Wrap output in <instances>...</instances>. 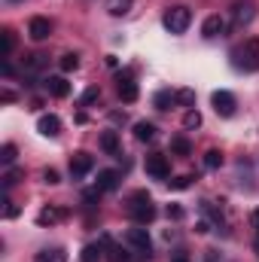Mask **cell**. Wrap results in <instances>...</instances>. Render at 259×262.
Here are the masks:
<instances>
[{
	"label": "cell",
	"mask_w": 259,
	"mask_h": 262,
	"mask_svg": "<svg viewBox=\"0 0 259 262\" xmlns=\"http://www.w3.org/2000/svg\"><path fill=\"white\" fill-rule=\"evenodd\" d=\"M104 259V250L98 247V244H89L85 250H82V262H101Z\"/></svg>",
	"instance_id": "4316f807"
},
{
	"label": "cell",
	"mask_w": 259,
	"mask_h": 262,
	"mask_svg": "<svg viewBox=\"0 0 259 262\" xmlns=\"http://www.w3.org/2000/svg\"><path fill=\"white\" fill-rule=\"evenodd\" d=\"M153 104H156V110H171V107L177 104V92H168V89H162V92H156Z\"/></svg>",
	"instance_id": "9a60e30c"
},
{
	"label": "cell",
	"mask_w": 259,
	"mask_h": 262,
	"mask_svg": "<svg viewBox=\"0 0 259 262\" xmlns=\"http://www.w3.org/2000/svg\"><path fill=\"white\" fill-rule=\"evenodd\" d=\"M226 34V18L223 15H207L204 18V25H201V37H207V40H217V37H223Z\"/></svg>",
	"instance_id": "8fae6325"
},
{
	"label": "cell",
	"mask_w": 259,
	"mask_h": 262,
	"mask_svg": "<svg viewBox=\"0 0 259 262\" xmlns=\"http://www.w3.org/2000/svg\"><path fill=\"white\" fill-rule=\"evenodd\" d=\"M171 152L174 156H189L192 152V143L186 137H171Z\"/></svg>",
	"instance_id": "7402d4cb"
},
{
	"label": "cell",
	"mask_w": 259,
	"mask_h": 262,
	"mask_svg": "<svg viewBox=\"0 0 259 262\" xmlns=\"http://www.w3.org/2000/svg\"><path fill=\"white\" fill-rule=\"evenodd\" d=\"M15 156H18L15 143H3V146H0V165H6V168H9V165L15 162Z\"/></svg>",
	"instance_id": "cb8c5ba5"
},
{
	"label": "cell",
	"mask_w": 259,
	"mask_h": 262,
	"mask_svg": "<svg viewBox=\"0 0 259 262\" xmlns=\"http://www.w3.org/2000/svg\"><path fill=\"white\" fill-rule=\"evenodd\" d=\"M37 131H40L43 137H58V134H61V119H58L55 113H43V116L37 119Z\"/></svg>",
	"instance_id": "7c38bea8"
},
{
	"label": "cell",
	"mask_w": 259,
	"mask_h": 262,
	"mask_svg": "<svg viewBox=\"0 0 259 262\" xmlns=\"http://www.w3.org/2000/svg\"><path fill=\"white\" fill-rule=\"evenodd\" d=\"M134 137H137L140 143H149V140L156 137V125H153V122H134Z\"/></svg>",
	"instance_id": "ac0fdd59"
},
{
	"label": "cell",
	"mask_w": 259,
	"mask_h": 262,
	"mask_svg": "<svg viewBox=\"0 0 259 262\" xmlns=\"http://www.w3.org/2000/svg\"><path fill=\"white\" fill-rule=\"evenodd\" d=\"M177 104H180V107H192L195 104V92L192 89H180V92H177Z\"/></svg>",
	"instance_id": "1f68e13d"
},
{
	"label": "cell",
	"mask_w": 259,
	"mask_h": 262,
	"mask_svg": "<svg viewBox=\"0 0 259 262\" xmlns=\"http://www.w3.org/2000/svg\"><path fill=\"white\" fill-rule=\"evenodd\" d=\"M195 232H198V235H207V232H210V223H204V220H201V223L195 226Z\"/></svg>",
	"instance_id": "74e56055"
},
{
	"label": "cell",
	"mask_w": 259,
	"mask_h": 262,
	"mask_svg": "<svg viewBox=\"0 0 259 262\" xmlns=\"http://www.w3.org/2000/svg\"><path fill=\"white\" fill-rule=\"evenodd\" d=\"M21 177H25V171H21V168H9V171L3 174V186L9 189V186H15V183H18Z\"/></svg>",
	"instance_id": "83f0119b"
},
{
	"label": "cell",
	"mask_w": 259,
	"mask_h": 262,
	"mask_svg": "<svg viewBox=\"0 0 259 262\" xmlns=\"http://www.w3.org/2000/svg\"><path fill=\"white\" fill-rule=\"evenodd\" d=\"M253 15H256L253 3H247V0H235V3H232V18H235V25H238V28L250 25V21H253Z\"/></svg>",
	"instance_id": "30bf717a"
},
{
	"label": "cell",
	"mask_w": 259,
	"mask_h": 262,
	"mask_svg": "<svg viewBox=\"0 0 259 262\" xmlns=\"http://www.w3.org/2000/svg\"><path fill=\"white\" fill-rule=\"evenodd\" d=\"M12 46H15V34H12V31H3V49H0V58H9Z\"/></svg>",
	"instance_id": "f546056e"
},
{
	"label": "cell",
	"mask_w": 259,
	"mask_h": 262,
	"mask_svg": "<svg viewBox=\"0 0 259 262\" xmlns=\"http://www.w3.org/2000/svg\"><path fill=\"white\" fill-rule=\"evenodd\" d=\"M34 262H67V253L61 250V247H52V250H40V253L34 256Z\"/></svg>",
	"instance_id": "d6986e66"
},
{
	"label": "cell",
	"mask_w": 259,
	"mask_h": 262,
	"mask_svg": "<svg viewBox=\"0 0 259 262\" xmlns=\"http://www.w3.org/2000/svg\"><path fill=\"white\" fill-rule=\"evenodd\" d=\"M98 98H101V89H98V85H89V89L82 92V98H79V101H82V107H89V104H95Z\"/></svg>",
	"instance_id": "4dcf8cb0"
},
{
	"label": "cell",
	"mask_w": 259,
	"mask_h": 262,
	"mask_svg": "<svg viewBox=\"0 0 259 262\" xmlns=\"http://www.w3.org/2000/svg\"><path fill=\"white\" fill-rule=\"evenodd\" d=\"M92 168H95V156H89V152H73V156H70V174H73L76 180L85 177Z\"/></svg>",
	"instance_id": "9c48e42d"
},
{
	"label": "cell",
	"mask_w": 259,
	"mask_h": 262,
	"mask_svg": "<svg viewBox=\"0 0 259 262\" xmlns=\"http://www.w3.org/2000/svg\"><path fill=\"white\" fill-rule=\"evenodd\" d=\"M232 64L238 70H247V73H256L259 70V37H250L241 49L232 52Z\"/></svg>",
	"instance_id": "6da1fadb"
},
{
	"label": "cell",
	"mask_w": 259,
	"mask_h": 262,
	"mask_svg": "<svg viewBox=\"0 0 259 262\" xmlns=\"http://www.w3.org/2000/svg\"><path fill=\"white\" fill-rule=\"evenodd\" d=\"M162 25H165L171 34H186V28L192 25V9H189V6H171V9H165Z\"/></svg>",
	"instance_id": "3957f363"
},
{
	"label": "cell",
	"mask_w": 259,
	"mask_h": 262,
	"mask_svg": "<svg viewBox=\"0 0 259 262\" xmlns=\"http://www.w3.org/2000/svg\"><path fill=\"white\" fill-rule=\"evenodd\" d=\"M101 149L107 156H119V134L116 131H104L101 134Z\"/></svg>",
	"instance_id": "2e32d148"
},
{
	"label": "cell",
	"mask_w": 259,
	"mask_h": 262,
	"mask_svg": "<svg viewBox=\"0 0 259 262\" xmlns=\"http://www.w3.org/2000/svg\"><path fill=\"white\" fill-rule=\"evenodd\" d=\"M204 262H220V253L217 250H204Z\"/></svg>",
	"instance_id": "8d00e7d4"
},
{
	"label": "cell",
	"mask_w": 259,
	"mask_h": 262,
	"mask_svg": "<svg viewBox=\"0 0 259 262\" xmlns=\"http://www.w3.org/2000/svg\"><path fill=\"white\" fill-rule=\"evenodd\" d=\"M125 241H128V244L137 250V253H140V256H146V259L153 256V241H149V232H146L143 226H134V229H128V232H125Z\"/></svg>",
	"instance_id": "277c9868"
},
{
	"label": "cell",
	"mask_w": 259,
	"mask_h": 262,
	"mask_svg": "<svg viewBox=\"0 0 259 262\" xmlns=\"http://www.w3.org/2000/svg\"><path fill=\"white\" fill-rule=\"evenodd\" d=\"M116 92H119V98H122L125 104H134V101L140 98V89H137V82L131 79L128 73H119V79H116Z\"/></svg>",
	"instance_id": "52a82bcc"
},
{
	"label": "cell",
	"mask_w": 259,
	"mask_h": 262,
	"mask_svg": "<svg viewBox=\"0 0 259 262\" xmlns=\"http://www.w3.org/2000/svg\"><path fill=\"white\" fill-rule=\"evenodd\" d=\"M43 58H46V55H28V61H25V64H28V70H40V67L46 64Z\"/></svg>",
	"instance_id": "836d02e7"
},
{
	"label": "cell",
	"mask_w": 259,
	"mask_h": 262,
	"mask_svg": "<svg viewBox=\"0 0 259 262\" xmlns=\"http://www.w3.org/2000/svg\"><path fill=\"white\" fill-rule=\"evenodd\" d=\"M49 34H52V21L43 18V15H34L31 25H28V37L37 40V43H43V40H49Z\"/></svg>",
	"instance_id": "ba28073f"
},
{
	"label": "cell",
	"mask_w": 259,
	"mask_h": 262,
	"mask_svg": "<svg viewBox=\"0 0 259 262\" xmlns=\"http://www.w3.org/2000/svg\"><path fill=\"white\" fill-rule=\"evenodd\" d=\"M43 183H49V186H55V183H61V177H58V171H55V168H46V171H43Z\"/></svg>",
	"instance_id": "d6a6232c"
},
{
	"label": "cell",
	"mask_w": 259,
	"mask_h": 262,
	"mask_svg": "<svg viewBox=\"0 0 259 262\" xmlns=\"http://www.w3.org/2000/svg\"><path fill=\"white\" fill-rule=\"evenodd\" d=\"M168 186H171L174 192H183V189H189V186H192V177H186V174H180V177H174V180H168Z\"/></svg>",
	"instance_id": "f1b7e54d"
},
{
	"label": "cell",
	"mask_w": 259,
	"mask_h": 262,
	"mask_svg": "<svg viewBox=\"0 0 259 262\" xmlns=\"http://www.w3.org/2000/svg\"><path fill=\"white\" fill-rule=\"evenodd\" d=\"M220 165H223V152H220V149H207V152H204V168H207V171H217Z\"/></svg>",
	"instance_id": "d4e9b609"
},
{
	"label": "cell",
	"mask_w": 259,
	"mask_h": 262,
	"mask_svg": "<svg viewBox=\"0 0 259 262\" xmlns=\"http://www.w3.org/2000/svg\"><path fill=\"white\" fill-rule=\"evenodd\" d=\"M250 223H253V229H256V232H259V207H256V210H253V213H250Z\"/></svg>",
	"instance_id": "ab89813d"
},
{
	"label": "cell",
	"mask_w": 259,
	"mask_h": 262,
	"mask_svg": "<svg viewBox=\"0 0 259 262\" xmlns=\"http://www.w3.org/2000/svg\"><path fill=\"white\" fill-rule=\"evenodd\" d=\"M101 192H113V189H119V171H113V168H104V171H98V183H95Z\"/></svg>",
	"instance_id": "5bb4252c"
},
{
	"label": "cell",
	"mask_w": 259,
	"mask_h": 262,
	"mask_svg": "<svg viewBox=\"0 0 259 262\" xmlns=\"http://www.w3.org/2000/svg\"><path fill=\"white\" fill-rule=\"evenodd\" d=\"M146 174H149L153 180H168V174H171V165H168V159H165L162 152H153V156H146Z\"/></svg>",
	"instance_id": "8992f818"
},
{
	"label": "cell",
	"mask_w": 259,
	"mask_h": 262,
	"mask_svg": "<svg viewBox=\"0 0 259 262\" xmlns=\"http://www.w3.org/2000/svg\"><path fill=\"white\" fill-rule=\"evenodd\" d=\"M43 89H46L52 98H67V95H70V82H67L64 76H46V79H43Z\"/></svg>",
	"instance_id": "4fadbf2b"
},
{
	"label": "cell",
	"mask_w": 259,
	"mask_h": 262,
	"mask_svg": "<svg viewBox=\"0 0 259 262\" xmlns=\"http://www.w3.org/2000/svg\"><path fill=\"white\" fill-rule=\"evenodd\" d=\"M0 70H3V76H12V64H9V61H6V58H3V61H0Z\"/></svg>",
	"instance_id": "f35d334b"
},
{
	"label": "cell",
	"mask_w": 259,
	"mask_h": 262,
	"mask_svg": "<svg viewBox=\"0 0 259 262\" xmlns=\"http://www.w3.org/2000/svg\"><path fill=\"white\" fill-rule=\"evenodd\" d=\"M128 213L131 220L137 223V226H146V223H153L156 220V207H153V198L146 195V192H134L128 201Z\"/></svg>",
	"instance_id": "7a4b0ae2"
},
{
	"label": "cell",
	"mask_w": 259,
	"mask_h": 262,
	"mask_svg": "<svg viewBox=\"0 0 259 262\" xmlns=\"http://www.w3.org/2000/svg\"><path fill=\"white\" fill-rule=\"evenodd\" d=\"M101 244H104V247H107V253H110V256H107V259H110V262H128V253H125V250H122V247H116V244H113V241H110V238H107V235H104V238H101Z\"/></svg>",
	"instance_id": "e0dca14e"
},
{
	"label": "cell",
	"mask_w": 259,
	"mask_h": 262,
	"mask_svg": "<svg viewBox=\"0 0 259 262\" xmlns=\"http://www.w3.org/2000/svg\"><path fill=\"white\" fill-rule=\"evenodd\" d=\"M210 104H213V110H217V116H223V119H229V116H235V107H238V101H235V95H232V92H226V89H220V92H213V98H210Z\"/></svg>",
	"instance_id": "5b68a950"
},
{
	"label": "cell",
	"mask_w": 259,
	"mask_h": 262,
	"mask_svg": "<svg viewBox=\"0 0 259 262\" xmlns=\"http://www.w3.org/2000/svg\"><path fill=\"white\" fill-rule=\"evenodd\" d=\"M58 67H61L64 73H73V70L79 67V55H76V52H64V55L58 58Z\"/></svg>",
	"instance_id": "603a6c76"
},
{
	"label": "cell",
	"mask_w": 259,
	"mask_h": 262,
	"mask_svg": "<svg viewBox=\"0 0 259 262\" xmlns=\"http://www.w3.org/2000/svg\"><path fill=\"white\" fill-rule=\"evenodd\" d=\"M9 3H18V0H9Z\"/></svg>",
	"instance_id": "b9f144b4"
},
{
	"label": "cell",
	"mask_w": 259,
	"mask_h": 262,
	"mask_svg": "<svg viewBox=\"0 0 259 262\" xmlns=\"http://www.w3.org/2000/svg\"><path fill=\"white\" fill-rule=\"evenodd\" d=\"M183 216H186V210L180 204H168V220H183Z\"/></svg>",
	"instance_id": "d590c367"
},
{
	"label": "cell",
	"mask_w": 259,
	"mask_h": 262,
	"mask_svg": "<svg viewBox=\"0 0 259 262\" xmlns=\"http://www.w3.org/2000/svg\"><path fill=\"white\" fill-rule=\"evenodd\" d=\"M3 204H6V207H3V216H6V220H15V216H18V204H12L9 198H6Z\"/></svg>",
	"instance_id": "e575fe53"
},
{
	"label": "cell",
	"mask_w": 259,
	"mask_h": 262,
	"mask_svg": "<svg viewBox=\"0 0 259 262\" xmlns=\"http://www.w3.org/2000/svg\"><path fill=\"white\" fill-rule=\"evenodd\" d=\"M183 128H201V113H198V110H195V107H189V110H186V113H183Z\"/></svg>",
	"instance_id": "484cf974"
},
{
	"label": "cell",
	"mask_w": 259,
	"mask_h": 262,
	"mask_svg": "<svg viewBox=\"0 0 259 262\" xmlns=\"http://www.w3.org/2000/svg\"><path fill=\"white\" fill-rule=\"evenodd\" d=\"M61 216H64L61 210H55V207H43V210L37 213V223H40V226H55Z\"/></svg>",
	"instance_id": "ffe728a7"
},
{
	"label": "cell",
	"mask_w": 259,
	"mask_h": 262,
	"mask_svg": "<svg viewBox=\"0 0 259 262\" xmlns=\"http://www.w3.org/2000/svg\"><path fill=\"white\" fill-rule=\"evenodd\" d=\"M171 262H189V259H186V256H174Z\"/></svg>",
	"instance_id": "60d3db41"
},
{
	"label": "cell",
	"mask_w": 259,
	"mask_h": 262,
	"mask_svg": "<svg viewBox=\"0 0 259 262\" xmlns=\"http://www.w3.org/2000/svg\"><path fill=\"white\" fill-rule=\"evenodd\" d=\"M131 3H134V0H107V12L116 15V18H119V15H128Z\"/></svg>",
	"instance_id": "44dd1931"
}]
</instances>
